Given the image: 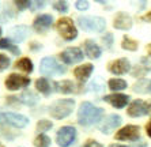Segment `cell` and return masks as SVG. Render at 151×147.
I'll return each mask as SVG.
<instances>
[{
  "instance_id": "44dd1931",
  "label": "cell",
  "mask_w": 151,
  "mask_h": 147,
  "mask_svg": "<svg viewBox=\"0 0 151 147\" xmlns=\"http://www.w3.org/2000/svg\"><path fill=\"white\" fill-rule=\"evenodd\" d=\"M55 87L57 91L64 93V94H70L72 91H75V84L72 83V81H61V82H56Z\"/></svg>"
},
{
  "instance_id": "1f68e13d",
  "label": "cell",
  "mask_w": 151,
  "mask_h": 147,
  "mask_svg": "<svg viewBox=\"0 0 151 147\" xmlns=\"http://www.w3.org/2000/svg\"><path fill=\"white\" fill-rule=\"evenodd\" d=\"M15 4H17V7L19 10H25V8L32 7V1H27V0H18V1H15Z\"/></svg>"
},
{
  "instance_id": "4316f807",
  "label": "cell",
  "mask_w": 151,
  "mask_h": 147,
  "mask_svg": "<svg viewBox=\"0 0 151 147\" xmlns=\"http://www.w3.org/2000/svg\"><path fill=\"white\" fill-rule=\"evenodd\" d=\"M108 84H109L110 90H114V91L124 90V89L127 87V82L123 81V79H110Z\"/></svg>"
},
{
  "instance_id": "277c9868",
  "label": "cell",
  "mask_w": 151,
  "mask_h": 147,
  "mask_svg": "<svg viewBox=\"0 0 151 147\" xmlns=\"http://www.w3.org/2000/svg\"><path fill=\"white\" fill-rule=\"evenodd\" d=\"M81 27L86 32H95L101 33L105 30L106 21L101 17H79L78 19Z\"/></svg>"
},
{
  "instance_id": "2e32d148",
  "label": "cell",
  "mask_w": 151,
  "mask_h": 147,
  "mask_svg": "<svg viewBox=\"0 0 151 147\" xmlns=\"http://www.w3.org/2000/svg\"><path fill=\"white\" fill-rule=\"evenodd\" d=\"M113 26H114V29H119V30H128L132 27V19L125 12H119L117 17L114 18Z\"/></svg>"
},
{
  "instance_id": "9a60e30c",
  "label": "cell",
  "mask_w": 151,
  "mask_h": 147,
  "mask_svg": "<svg viewBox=\"0 0 151 147\" xmlns=\"http://www.w3.org/2000/svg\"><path fill=\"white\" fill-rule=\"evenodd\" d=\"M104 101L109 102L112 106L117 109H121L129 102V95L125 94H110V95H105L104 97Z\"/></svg>"
},
{
  "instance_id": "8fae6325",
  "label": "cell",
  "mask_w": 151,
  "mask_h": 147,
  "mask_svg": "<svg viewBox=\"0 0 151 147\" xmlns=\"http://www.w3.org/2000/svg\"><path fill=\"white\" fill-rule=\"evenodd\" d=\"M117 140H136L139 139V127L136 125H127L116 133Z\"/></svg>"
},
{
  "instance_id": "d6986e66",
  "label": "cell",
  "mask_w": 151,
  "mask_h": 147,
  "mask_svg": "<svg viewBox=\"0 0 151 147\" xmlns=\"http://www.w3.org/2000/svg\"><path fill=\"white\" fill-rule=\"evenodd\" d=\"M27 34H29V29H27V26H23V24H21V26H15V27H12L10 30L11 38L14 40V41H17V42L23 41Z\"/></svg>"
},
{
  "instance_id": "7a4b0ae2",
  "label": "cell",
  "mask_w": 151,
  "mask_h": 147,
  "mask_svg": "<svg viewBox=\"0 0 151 147\" xmlns=\"http://www.w3.org/2000/svg\"><path fill=\"white\" fill-rule=\"evenodd\" d=\"M74 106H75V99H71V98L57 99V101L49 108V113L53 119L61 120V119H64V117H67V116L71 115Z\"/></svg>"
},
{
  "instance_id": "e0dca14e",
  "label": "cell",
  "mask_w": 151,
  "mask_h": 147,
  "mask_svg": "<svg viewBox=\"0 0 151 147\" xmlns=\"http://www.w3.org/2000/svg\"><path fill=\"white\" fill-rule=\"evenodd\" d=\"M93 70H94L93 64L87 63V64H83V66L76 67L74 70V75H75V78L79 79L81 82H84V81H87V78L91 75Z\"/></svg>"
},
{
  "instance_id": "6da1fadb",
  "label": "cell",
  "mask_w": 151,
  "mask_h": 147,
  "mask_svg": "<svg viewBox=\"0 0 151 147\" xmlns=\"http://www.w3.org/2000/svg\"><path fill=\"white\" fill-rule=\"evenodd\" d=\"M104 116V109L93 105L91 102H83L78 110V122L81 125H93L98 122Z\"/></svg>"
},
{
  "instance_id": "8d00e7d4",
  "label": "cell",
  "mask_w": 151,
  "mask_h": 147,
  "mask_svg": "<svg viewBox=\"0 0 151 147\" xmlns=\"http://www.w3.org/2000/svg\"><path fill=\"white\" fill-rule=\"evenodd\" d=\"M142 19H143V21H148V22H151V11L148 12V14L144 15V17H142Z\"/></svg>"
},
{
  "instance_id": "74e56055",
  "label": "cell",
  "mask_w": 151,
  "mask_h": 147,
  "mask_svg": "<svg viewBox=\"0 0 151 147\" xmlns=\"http://www.w3.org/2000/svg\"><path fill=\"white\" fill-rule=\"evenodd\" d=\"M146 131H147V135L151 138V121L147 124V127H146Z\"/></svg>"
},
{
  "instance_id": "ac0fdd59",
  "label": "cell",
  "mask_w": 151,
  "mask_h": 147,
  "mask_svg": "<svg viewBox=\"0 0 151 147\" xmlns=\"http://www.w3.org/2000/svg\"><path fill=\"white\" fill-rule=\"evenodd\" d=\"M84 53L90 59H98L101 56V48L93 40H86L84 41Z\"/></svg>"
},
{
  "instance_id": "83f0119b",
  "label": "cell",
  "mask_w": 151,
  "mask_h": 147,
  "mask_svg": "<svg viewBox=\"0 0 151 147\" xmlns=\"http://www.w3.org/2000/svg\"><path fill=\"white\" fill-rule=\"evenodd\" d=\"M121 46H123V49H127V50H132V52H135L137 49V42L135 41V40L129 38V37H124L123 38V42H121Z\"/></svg>"
},
{
  "instance_id": "3957f363",
  "label": "cell",
  "mask_w": 151,
  "mask_h": 147,
  "mask_svg": "<svg viewBox=\"0 0 151 147\" xmlns=\"http://www.w3.org/2000/svg\"><path fill=\"white\" fill-rule=\"evenodd\" d=\"M56 27H57V32L60 33V35L65 41H72V40H75L78 37V30L71 18H67V17L60 18L56 23Z\"/></svg>"
},
{
  "instance_id": "7402d4cb",
  "label": "cell",
  "mask_w": 151,
  "mask_h": 147,
  "mask_svg": "<svg viewBox=\"0 0 151 147\" xmlns=\"http://www.w3.org/2000/svg\"><path fill=\"white\" fill-rule=\"evenodd\" d=\"M35 89H37L40 93H42L44 95H49L50 93H52L50 83L46 78H40V79H37V82H35Z\"/></svg>"
},
{
  "instance_id": "836d02e7",
  "label": "cell",
  "mask_w": 151,
  "mask_h": 147,
  "mask_svg": "<svg viewBox=\"0 0 151 147\" xmlns=\"http://www.w3.org/2000/svg\"><path fill=\"white\" fill-rule=\"evenodd\" d=\"M83 147H102V144L98 143L97 140H87Z\"/></svg>"
},
{
  "instance_id": "f546056e",
  "label": "cell",
  "mask_w": 151,
  "mask_h": 147,
  "mask_svg": "<svg viewBox=\"0 0 151 147\" xmlns=\"http://www.w3.org/2000/svg\"><path fill=\"white\" fill-rule=\"evenodd\" d=\"M53 8L59 12H67L68 11V4L67 1H55L53 3Z\"/></svg>"
},
{
  "instance_id": "4dcf8cb0",
  "label": "cell",
  "mask_w": 151,
  "mask_h": 147,
  "mask_svg": "<svg viewBox=\"0 0 151 147\" xmlns=\"http://www.w3.org/2000/svg\"><path fill=\"white\" fill-rule=\"evenodd\" d=\"M8 66H10V59L0 53V72L4 71L6 68H8Z\"/></svg>"
},
{
  "instance_id": "f1b7e54d",
  "label": "cell",
  "mask_w": 151,
  "mask_h": 147,
  "mask_svg": "<svg viewBox=\"0 0 151 147\" xmlns=\"http://www.w3.org/2000/svg\"><path fill=\"white\" fill-rule=\"evenodd\" d=\"M52 127H53V124L50 121H48V120H40L38 124H37V131L38 132H46Z\"/></svg>"
},
{
  "instance_id": "f35d334b",
  "label": "cell",
  "mask_w": 151,
  "mask_h": 147,
  "mask_svg": "<svg viewBox=\"0 0 151 147\" xmlns=\"http://www.w3.org/2000/svg\"><path fill=\"white\" fill-rule=\"evenodd\" d=\"M109 147H128V146H121V144H112Z\"/></svg>"
},
{
  "instance_id": "cb8c5ba5",
  "label": "cell",
  "mask_w": 151,
  "mask_h": 147,
  "mask_svg": "<svg viewBox=\"0 0 151 147\" xmlns=\"http://www.w3.org/2000/svg\"><path fill=\"white\" fill-rule=\"evenodd\" d=\"M17 67L19 70L23 71V72H27V74L33 72V63H32V60L27 59V57H22L21 60H18Z\"/></svg>"
},
{
  "instance_id": "5bb4252c",
  "label": "cell",
  "mask_w": 151,
  "mask_h": 147,
  "mask_svg": "<svg viewBox=\"0 0 151 147\" xmlns=\"http://www.w3.org/2000/svg\"><path fill=\"white\" fill-rule=\"evenodd\" d=\"M52 22H53V18L48 14H42V15H38V17L34 19V30L38 33H45L48 29L52 26Z\"/></svg>"
},
{
  "instance_id": "4fadbf2b",
  "label": "cell",
  "mask_w": 151,
  "mask_h": 147,
  "mask_svg": "<svg viewBox=\"0 0 151 147\" xmlns=\"http://www.w3.org/2000/svg\"><path fill=\"white\" fill-rule=\"evenodd\" d=\"M131 70V64L127 59H117L109 63V71L114 75H124Z\"/></svg>"
},
{
  "instance_id": "ffe728a7",
  "label": "cell",
  "mask_w": 151,
  "mask_h": 147,
  "mask_svg": "<svg viewBox=\"0 0 151 147\" xmlns=\"http://www.w3.org/2000/svg\"><path fill=\"white\" fill-rule=\"evenodd\" d=\"M134 91L140 94H151V79H142L134 84Z\"/></svg>"
},
{
  "instance_id": "60d3db41",
  "label": "cell",
  "mask_w": 151,
  "mask_h": 147,
  "mask_svg": "<svg viewBox=\"0 0 151 147\" xmlns=\"http://www.w3.org/2000/svg\"><path fill=\"white\" fill-rule=\"evenodd\" d=\"M0 147H3V144H1V143H0Z\"/></svg>"
},
{
  "instance_id": "484cf974",
  "label": "cell",
  "mask_w": 151,
  "mask_h": 147,
  "mask_svg": "<svg viewBox=\"0 0 151 147\" xmlns=\"http://www.w3.org/2000/svg\"><path fill=\"white\" fill-rule=\"evenodd\" d=\"M34 146L35 147H49L50 146V138L44 135V133H40L38 136L34 139Z\"/></svg>"
},
{
  "instance_id": "52a82bcc",
  "label": "cell",
  "mask_w": 151,
  "mask_h": 147,
  "mask_svg": "<svg viewBox=\"0 0 151 147\" xmlns=\"http://www.w3.org/2000/svg\"><path fill=\"white\" fill-rule=\"evenodd\" d=\"M75 138H76V130L71 125L61 127L57 131V135H56L57 144L60 147H70L71 144L74 143Z\"/></svg>"
},
{
  "instance_id": "d6a6232c",
  "label": "cell",
  "mask_w": 151,
  "mask_h": 147,
  "mask_svg": "<svg viewBox=\"0 0 151 147\" xmlns=\"http://www.w3.org/2000/svg\"><path fill=\"white\" fill-rule=\"evenodd\" d=\"M75 7H76L78 10H81V11L87 10V8H88V3H87V1H82V0H79V1H76V3H75Z\"/></svg>"
},
{
  "instance_id": "5b68a950",
  "label": "cell",
  "mask_w": 151,
  "mask_h": 147,
  "mask_svg": "<svg viewBox=\"0 0 151 147\" xmlns=\"http://www.w3.org/2000/svg\"><path fill=\"white\" fill-rule=\"evenodd\" d=\"M40 71L45 76H55V75H63L65 74V68L61 67L53 57H44L40 64Z\"/></svg>"
},
{
  "instance_id": "ab89813d",
  "label": "cell",
  "mask_w": 151,
  "mask_h": 147,
  "mask_svg": "<svg viewBox=\"0 0 151 147\" xmlns=\"http://www.w3.org/2000/svg\"><path fill=\"white\" fill-rule=\"evenodd\" d=\"M147 52H148V55H150V56H151V44L147 46Z\"/></svg>"
},
{
  "instance_id": "e575fe53",
  "label": "cell",
  "mask_w": 151,
  "mask_h": 147,
  "mask_svg": "<svg viewBox=\"0 0 151 147\" xmlns=\"http://www.w3.org/2000/svg\"><path fill=\"white\" fill-rule=\"evenodd\" d=\"M112 40H113L112 34H109V33H108V34H105V37L102 38V41L105 42V44H108V48H110V46H112Z\"/></svg>"
},
{
  "instance_id": "9c48e42d",
  "label": "cell",
  "mask_w": 151,
  "mask_h": 147,
  "mask_svg": "<svg viewBox=\"0 0 151 147\" xmlns=\"http://www.w3.org/2000/svg\"><path fill=\"white\" fill-rule=\"evenodd\" d=\"M151 113V104L143 102L142 99H136L128 108V115L131 117H140V116Z\"/></svg>"
},
{
  "instance_id": "603a6c76",
  "label": "cell",
  "mask_w": 151,
  "mask_h": 147,
  "mask_svg": "<svg viewBox=\"0 0 151 147\" xmlns=\"http://www.w3.org/2000/svg\"><path fill=\"white\" fill-rule=\"evenodd\" d=\"M0 49H8V50H10L12 55H15V56H18V55L21 53L19 48H18L17 45H14V44H12L10 40H7V38L0 40Z\"/></svg>"
},
{
  "instance_id": "d590c367",
  "label": "cell",
  "mask_w": 151,
  "mask_h": 147,
  "mask_svg": "<svg viewBox=\"0 0 151 147\" xmlns=\"http://www.w3.org/2000/svg\"><path fill=\"white\" fill-rule=\"evenodd\" d=\"M32 7H33V10L42 8V7H44V3H34V1H32Z\"/></svg>"
},
{
  "instance_id": "7c38bea8",
  "label": "cell",
  "mask_w": 151,
  "mask_h": 147,
  "mask_svg": "<svg viewBox=\"0 0 151 147\" xmlns=\"http://www.w3.org/2000/svg\"><path fill=\"white\" fill-rule=\"evenodd\" d=\"M120 124H121V117H120L119 115H110L104 120L102 124H99V131H101L102 133H106V135H108V133H110L114 128H117Z\"/></svg>"
},
{
  "instance_id": "b9f144b4",
  "label": "cell",
  "mask_w": 151,
  "mask_h": 147,
  "mask_svg": "<svg viewBox=\"0 0 151 147\" xmlns=\"http://www.w3.org/2000/svg\"><path fill=\"white\" fill-rule=\"evenodd\" d=\"M0 34H1V29H0Z\"/></svg>"
},
{
  "instance_id": "30bf717a",
  "label": "cell",
  "mask_w": 151,
  "mask_h": 147,
  "mask_svg": "<svg viewBox=\"0 0 151 147\" xmlns=\"http://www.w3.org/2000/svg\"><path fill=\"white\" fill-rule=\"evenodd\" d=\"M60 59L65 64H75L83 60V52L79 48H67L60 53Z\"/></svg>"
},
{
  "instance_id": "8992f818",
  "label": "cell",
  "mask_w": 151,
  "mask_h": 147,
  "mask_svg": "<svg viewBox=\"0 0 151 147\" xmlns=\"http://www.w3.org/2000/svg\"><path fill=\"white\" fill-rule=\"evenodd\" d=\"M0 121L15 127V128H25L30 122V120L23 115H18V113L12 112H1L0 113Z\"/></svg>"
},
{
  "instance_id": "d4e9b609",
  "label": "cell",
  "mask_w": 151,
  "mask_h": 147,
  "mask_svg": "<svg viewBox=\"0 0 151 147\" xmlns=\"http://www.w3.org/2000/svg\"><path fill=\"white\" fill-rule=\"evenodd\" d=\"M37 95L34 94V93H32V91H25L23 94L21 95V101L23 102V104H26V105H34L35 102H37Z\"/></svg>"
},
{
  "instance_id": "ba28073f",
  "label": "cell",
  "mask_w": 151,
  "mask_h": 147,
  "mask_svg": "<svg viewBox=\"0 0 151 147\" xmlns=\"http://www.w3.org/2000/svg\"><path fill=\"white\" fill-rule=\"evenodd\" d=\"M29 84H30V78H26L23 75H18V74H10L7 79H6V87L11 91L25 89Z\"/></svg>"
}]
</instances>
